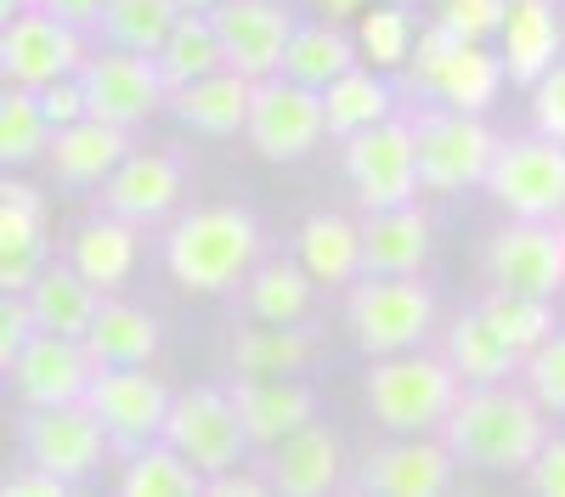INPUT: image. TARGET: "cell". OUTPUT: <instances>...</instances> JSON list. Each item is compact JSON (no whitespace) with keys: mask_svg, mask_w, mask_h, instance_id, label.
Instances as JSON below:
<instances>
[{"mask_svg":"<svg viewBox=\"0 0 565 497\" xmlns=\"http://www.w3.org/2000/svg\"><path fill=\"white\" fill-rule=\"evenodd\" d=\"M441 441L476 475H526L537 446L548 441L543 401L532 390H514L509 379L503 385H463L452 419L441 424Z\"/></svg>","mask_w":565,"mask_h":497,"instance_id":"6da1fadb","label":"cell"},{"mask_svg":"<svg viewBox=\"0 0 565 497\" xmlns=\"http://www.w3.org/2000/svg\"><path fill=\"white\" fill-rule=\"evenodd\" d=\"M260 220L238 204H210V209H186L170 220L164 233V266L175 289L186 294H226L238 289L249 271L260 266Z\"/></svg>","mask_w":565,"mask_h":497,"instance_id":"7a4b0ae2","label":"cell"},{"mask_svg":"<svg viewBox=\"0 0 565 497\" xmlns=\"http://www.w3.org/2000/svg\"><path fill=\"white\" fill-rule=\"evenodd\" d=\"M362 396H367V413L380 430L391 435H436L452 407L463 396V374L441 356H424L418 345L413 350H396V356H380L362 379Z\"/></svg>","mask_w":565,"mask_h":497,"instance_id":"3957f363","label":"cell"},{"mask_svg":"<svg viewBox=\"0 0 565 497\" xmlns=\"http://www.w3.org/2000/svg\"><path fill=\"white\" fill-rule=\"evenodd\" d=\"M413 136H418V181L436 198L487 187V170H492L498 142H503L481 114L441 108V102L413 114Z\"/></svg>","mask_w":565,"mask_h":497,"instance_id":"277c9868","label":"cell"},{"mask_svg":"<svg viewBox=\"0 0 565 497\" xmlns=\"http://www.w3.org/2000/svg\"><path fill=\"white\" fill-rule=\"evenodd\" d=\"M436 323V294L418 278H362L345 289V328L362 356H396L424 345Z\"/></svg>","mask_w":565,"mask_h":497,"instance_id":"5b68a950","label":"cell"},{"mask_svg":"<svg viewBox=\"0 0 565 497\" xmlns=\"http://www.w3.org/2000/svg\"><path fill=\"white\" fill-rule=\"evenodd\" d=\"M345 175H351V193L362 209H396L413 204L424 193L418 181V136L413 119H380L356 136H345Z\"/></svg>","mask_w":565,"mask_h":497,"instance_id":"8992f818","label":"cell"},{"mask_svg":"<svg viewBox=\"0 0 565 497\" xmlns=\"http://www.w3.org/2000/svg\"><path fill=\"white\" fill-rule=\"evenodd\" d=\"M487 193L498 209L521 220H565V142L554 136H509L487 170Z\"/></svg>","mask_w":565,"mask_h":497,"instance_id":"52a82bcc","label":"cell"},{"mask_svg":"<svg viewBox=\"0 0 565 497\" xmlns=\"http://www.w3.org/2000/svg\"><path fill=\"white\" fill-rule=\"evenodd\" d=\"M18 441H23V464L52 469L68 486L90 480V475L103 469V458H114V441H108L103 419L90 413V401L29 407L23 424H18Z\"/></svg>","mask_w":565,"mask_h":497,"instance_id":"ba28073f","label":"cell"},{"mask_svg":"<svg viewBox=\"0 0 565 497\" xmlns=\"http://www.w3.org/2000/svg\"><path fill=\"white\" fill-rule=\"evenodd\" d=\"M249 148L271 164H295L306 159L322 136H328V108H322V90L289 79V74H266L255 79V102H249Z\"/></svg>","mask_w":565,"mask_h":497,"instance_id":"9c48e42d","label":"cell"},{"mask_svg":"<svg viewBox=\"0 0 565 497\" xmlns=\"http://www.w3.org/2000/svg\"><path fill=\"white\" fill-rule=\"evenodd\" d=\"M164 441L181 446L210 480L238 469V458L255 446L249 430H244V413L232 390H215V385H193L170 401V424H164Z\"/></svg>","mask_w":565,"mask_h":497,"instance_id":"30bf717a","label":"cell"},{"mask_svg":"<svg viewBox=\"0 0 565 497\" xmlns=\"http://www.w3.org/2000/svg\"><path fill=\"white\" fill-rule=\"evenodd\" d=\"M90 413L103 419L108 441H114V458L125 464L130 452H141L148 441H164L170 424V390L148 374V368H97L90 379Z\"/></svg>","mask_w":565,"mask_h":497,"instance_id":"8fae6325","label":"cell"},{"mask_svg":"<svg viewBox=\"0 0 565 497\" xmlns=\"http://www.w3.org/2000/svg\"><path fill=\"white\" fill-rule=\"evenodd\" d=\"M85 29L63 23L57 12H7V29H0V74L7 85H52L63 74H79L85 68Z\"/></svg>","mask_w":565,"mask_h":497,"instance_id":"7c38bea8","label":"cell"},{"mask_svg":"<svg viewBox=\"0 0 565 497\" xmlns=\"http://www.w3.org/2000/svg\"><path fill=\"white\" fill-rule=\"evenodd\" d=\"M487 278L492 289L514 294H543L554 300L565 289V220H521L487 238Z\"/></svg>","mask_w":565,"mask_h":497,"instance_id":"4fadbf2b","label":"cell"},{"mask_svg":"<svg viewBox=\"0 0 565 497\" xmlns=\"http://www.w3.org/2000/svg\"><path fill=\"white\" fill-rule=\"evenodd\" d=\"M79 79H85V90H90V114L114 119V125H130V130H136L141 119H153V114L170 102V85H164L159 57L125 52V45H103L97 57H85Z\"/></svg>","mask_w":565,"mask_h":497,"instance_id":"5bb4252c","label":"cell"},{"mask_svg":"<svg viewBox=\"0 0 565 497\" xmlns=\"http://www.w3.org/2000/svg\"><path fill=\"white\" fill-rule=\"evenodd\" d=\"M458 475V452L430 435H396L391 446H373L356 464L351 486L373 497H441Z\"/></svg>","mask_w":565,"mask_h":497,"instance_id":"9a60e30c","label":"cell"},{"mask_svg":"<svg viewBox=\"0 0 565 497\" xmlns=\"http://www.w3.org/2000/svg\"><path fill=\"white\" fill-rule=\"evenodd\" d=\"M12 390L23 407H63V401H85L90 379H97V356H90L85 339L74 334H34L23 345V356L7 368Z\"/></svg>","mask_w":565,"mask_h":497,"instance_id":"2e32d148","label":"cell"},{"mask_svg":"<svg viewBox=\"0 0 565 497\" xmlns=\"http://www.w3.org/2000/svg\"><path fill=\"white\" fill-rule=\"evenodd\" d=\"M210 18H215V34H221L226 68H238L249 79L282 74L289 40L300 29L289 7H277V0H221Z\"/></svg>","mask_w":565,"mask_h":497,"instance_id":"e0dca14e","label":"cell"},{"mask_svg":"<svg viewBox=\"0 0 565 497\" xmlns=\"http://www.w3.org/2000/svg\"><path fill=\"white\" fill-rule=\"evenodd\" d=\"M260 469H266L271 491H282V497H322V491H334L345 480V446H340V435L328 424L311 419L306 430L266 446Z\"/></svg>","mask_w":565,"mask_h":497,"instance_id":"ac0fdd59","label":"cell"},{"mask_svg":"<svg viewBox=\"0 0 565 497\" xmlns=\"http://www.w3.org/2000/svg\"><path fill=\"white\" fill-rule=\"evenodd\" d=\"M52 266V238H45V204L29 181L0 187V289L23 294L40 271Z\"/></svg>","mask_w":565,"mask_h":497,"instance_id":"d6986e66","label":"cell"},{"mask_svg":"<svg viewBox=\"0 0 565 497\" xmlns=\"http://www.w3.org/2000/svg\"><path fill=\"white\" fill-rule=\"evenodd\" d=\"M430 260V215L418 204L367 209L362 220V271L367 278H418Z\"/></svg>","mask_w":565,"mask_h":497,"instance_id":"ffe728a7","label":"cell"},{"mask_svg":"<svg viewBox=\"0 0 565 497\" xmlns=\"http://www.w3.org/2000/svg\"><path fill=\"white\" fill-rule=\"evenodd\" d=\"M130 125H114V119H97L85 114L79 125H63L52 136V170L68 181V187H103V181L130 159Z\"/></svg>","mask_w":565,"mask_h":497,"instance_id":"44dd1931","label":"cell"},{"mask_svg":"<svg viewBox=\"0 0 565 497\" xmlns=\"http://www.w3.org/2000/svg\"><path fill=\"white\" fill-rule=\"evenodd\" d=\"M226 390H232V401H238L255 452L277 446L282 435H295V430H306V424L317 419V396H311L295 374H289V379H244V374H238Z\"/></svg>","mask_w":565,"mask_h":497,"instance_id":"7402d4cb","label":"cell"},{"mask_svg":"<svg viewBox=\"0 0 565 497\" xmlns=\"http://www.w3.org/2000/svg\"><path fill=\"white\" fill-rule=\"evenodd\" d=\"M181 204V164L170 153H130L108 181H103V209L125 215L136 226L164 220Z\"/></svg>","mask_w":565,"mask_h":497,"instance_id":"603a6c76","label":"cell"},{"mask_svg":"<svg viewBox=\"0 0 565 497\" xmlns=\"http://www.w3.org/2000/svg\"><path fill=\"white\" fill-rule=\"evenodd\" d=\"M503 74H509L503 68V52H492L487 40H458L418 85L430 90V102H441V108L487 114L492 97H498V85H503Z\"/></svg>","mask_w":565,"mask_h":497,"instance_id":"cb8c5ba5","label":"cell"},{"mask_svg":"<svg viewBox=\"0 0 565 497\" xmlns=\"http://www.w3.org/2000/svg\"><path fill=\"white\" fill-rule=\"evenodd\" d=\"M559 45H565V29H559L554 0H509L498 52L514 85H537L559 63Z\"/></svg>","mask_w":565,"mask_h":497,"instance_id":"d4e9b609","label":"cell"},{"mask_svg":"<svg viewBox=\"0 0 565 497\" xmlns=\"http://www.w3.org/2000/svg\"><path fill=\"white\" fill-rule=\"evenodd\" d=\"M249 102H255V79L238 68H221L210 79L170 90V114L181 125H193L199 136H238L249 125Z\"/></svg>","mask_w":565,"mask_h":497,"instance_id":"484cf974","label":"cell"},{"mask_svg":"<svg viewBox=\"0 0 565 497\" xmlns=\"http://www.w3.org/2000/svg\"><path fill=\"white\" fill-rule=\"evenodd\" d=\"M23 294H29V305H34V316H40L45 334H74V339H85V328L97 323V311H103V300H108L74 260L45 266Z\"/></svg>","mask_w":565,"mask_h":497,"instance_id":"4316f807","label":"cell"},{"mask_svg":"<svg viewBox=\"0 0 565 497\" xmlns=\"http://www.w3.org/2000/svg\"><path fill=\"white\" fill-rule=\"evenodd\" d=\"M300 266L322 289H351L362 278V220L351 215H311L295 238Z\"/></svg>","mask_w":565,"mask_h":497,"instance_id":"83f0119b","label":"cell"},{"mask_svg":"<svg viewBox=\"0 0 565 497\" xmlns=\"http://www.w3.org/2000/svg\"><path fill=\"white\" fill-rule=\"evenodd\" d=\"M68 260H74L103 294H114V289L130 278V266H136V220L108 215V209L90 215V220H79L74 238H68Z\"/></svg>","mask_w":565,"mask_h":497,"instance_id":"f1b7e54d","label":"cell"},{"mask_svg":"<svg viewBox=\"0 0 565 497\" xmlns=\"http://www.w3.org/2000/svg\"><path fill=\"white\" fill-rule=\"evenodd\" d=\"M447 361L463 374V385H503L526 356L514 350V345L492 328V316L476 305V311L452 316V328H447Z\"/></svg>","mask_w":565,"mask_h":497,"instance_id":"f546056e","label":"cell"},{"mask_svg":"<svg viewBox=\"0 0 565 497\" xmlns=\"http://www.w3.org/2000/svg\"><path fill=\"white\" fill-rule=\"evenodd\" d=\"M85 345L97 356V368H148L159 356V323L130 300H103L97 323L85 328Z\"/></svg>","mask_w":565,"mask_h":497,"instance_id":"4dcf8cb0","label":"cell"},{"mask_svg":"<svg viewBox=\"0 0 565 497\" xmlns=\"http://www.w3.org/2000/svg\"><path fill=\"white\" fill-rule=\"evenodd\" d=\"M311 289L317 278L295 260H260L244 278V311L249 323H306L311 316Z\"/></svg>","mask_w":565,"mask_h":497,"instance_id":"1f68e13d","label":"cell"},{"mask_svg":"<svg viewBox=\"0 0 565 497\" xmlns=\"http://www.w3.org/2000/svg\"><path fill=\"white\" fill-rule=\"evenodd\" d=\"M311 361L306 323H255L232 339V374L244 379H289Z\"/></svg>","mask_w":565,"mask_h":497,"instance_id":"d6a6232c","label":"cell"},{"mask_svg":"<svg viewBox=\"0 0 565 497\" xmlns=\"http://www.w3.org/2000/svg\"><path fill=\"white\" fill-rule=\"evenodd\" d=\"M119 491L125 497H193V491H210V475L186 458L181 446L148 441L141 452H130V458H125Z\"/></svg>","mask_w":565,"mask_h":497,"instance_id":"836d02e7","label":"cell"},{"mask_svg":"<svg viewBox=\"0 0 565 497\" xmlns=\"http://www.w3.org/2000/svg\"><path fill=\"white\" fill-rule=\"evenodd\" d=\"M356 63H362V45L351 34H340L334 23H300L295 40H289V57H282V74L311 85V90H328Z\"/></svg>","mask_w":565,"mask_h":497,"instance_id":"e575fe53","label":"cell"},{"mask_svg":"<svg viewBox=\"0 0 565 497\" xmlns=\"http://www.w3.org/2000/svg\"><path fill=\"white\" fill-rule=\"evenodd\" d=\"M322 108H328V136H356V130H367V125H380V119H391L396 114V97H391V85L373 74V63L362 68H351V74H340L334 85L322 90Z\"/></svg>","mask_w":565,"mask_h":497,"instance_id":"d590c367","label":"cell"},{"mask_svg":"<svg viewBox=\"0 0 565 497\" xmlns=\"http://www.w3.org/2000/svg\"><path fill=\"white\" fill-rule=\"evenodd\" d=\"M159 68H164V85H170V90L221 74V68H226V52H221L215 18H210V12H181V23L170 29L164 52H159Z\"/></svg>","mask_w":565,"mask_h":497,"instance_id":"8d00e7d4","label":"cell"},{"mask_svg":"<svg viewBox=\"0 0 565 497\" xmlns=\"http://www.w3.org/2000/svg\"><path fill=\"white\" fill-rule=\"evenodd\" d=\"M175 23H181L175 0H108V12H103V23H97V40H103V45H125V52L159 57Z\"/></svg>","mask_w":565,"mask_h":497,"instance_id":"74e56055","label":"cell"},{"mask_svg":"<svg viewBox=\"0 0 565 497\" xmlns=\"http://www.w3.org/2000/svg\"><path fill=\"white\" fill-rule=\"evenodd\" d=\"M52 119L40 108V90L29 85H7V97H0V164H29L40 153H52Z\"/></svg>","mask_w":565,"mask_h":497,"instance_id":"f35d334b","label":"cell"},{"mask_svg":"<svg viewBox=\"0 0 565 497\" xmlns=\"http://www.w3.org/2000/svg\"><path fill=\"white\" fill-rule=\"evenodd\" d=\"M481 311L492 316V328L521 350V356H532L543 339H554V300H543V294H514V289H492L487 300H481Z\"/></svg>","mask_w":565,"mask_h":497,"instance_id":"ab89813d","label":"cell"},{"mask_svg":"<svg viewBox=\"0 0 565 497\" xmlns=\"http://www.w3.org/2000/svg\"><path fill=\"white\" fill-rule=\"evenodd\" d=\"M413 40H418V34H413V18H407L402 0L362 12V29H356L362 63H373V68H396V63H407V57H413Z\"/></svg>","mask_w":565,"mask_h":497,"instance_id":"60d3db41","label":"cell"},{"mask_svg":"<svg viewBox=\"0 0 565 497\" xmlns=\"http://www.w3.org/2000/svg\"><path fill=\"white\" fill-rule=\"evenodd\" d=\"M526 390L543 401V413H565V334L543 339L526 356Z\"/></svg>","mask_w":565,"mask_h":497,"instance_id":"b9f144b4","label":"cell"},{"mask_svg":"<svg viewBox=\"0 0 565 497\" xmlns=\"http://www.w3.org/2000/svg\"><path fill=\"white\" fill-rule=\"evenodd\" d=\"M509 0H441V23L463 40H498Z\"/></svg>","mask_w":565,"mask_h":497,"instance_id":"7bdbcfd3","label":"cell"},{"mask_svg":"<svg viewBox=\"0 0 565 497\" xmlns=\"http://www.w3.org/2000/svg\"><path fill=\"white\" fill-rule=\"evenodd\" d=\"M34 334H40V316H34L29 294H7V300H0V368H12Z\"/></svg>","mask_w":565,"mask_h":497,"instance_id":"ee69618b","label":"cell"},{"mask_svg":"<svg viewBox=\"0 0 565 497\" xmlns=\"http://www.w3.org/2000/svg\"><path fill=\"white\" fill-rule=\"evenodd\" d=\"M532 125L554 142H565V57L532 85Z\"/></svg>","mask_w":565,"mask_h":497,"instance_id":"f6af8a7d","label":"cell"},{"mask_svg":"<svg viewBox=\"0 0 565 497\" xmlns=\"http://www.w3.org/2000/svg\"><path fill=\"white\" fill-rule=\"evenodd\" d=\"M40 108H45V119H52V130L79 125V119L90 114V90H85L79 74H63V79H52V85H40Z\"/></svg>","mask_w":565,"mask_h":497,"instance_id":"bcb514c9","label":"cell"},{"mask_svg":"<svg viewBox=\"0 0 565 497\" xmlns=\"http://www.w3.org/2000/svg\"><path fill=\"white\" fill-rule=\"evenodd\" d=\"M526 486L537 497H565V435H548L537 446V458L526 464Z\"/></svg>","mask_w":565,"mask_h":497,"instance_id":"7dc6e473","label":"cell"},{"mask_svg":"<svg viewBox=\"0 0 565 497\" xmlns=\"http://www.w3.org/2000/svg\"><path fill=\"white\" fill-rule=\"evenodd\" d=\"M0 491H7V497H68L74 486L63 475H52V469H40V464H23L18 475H7Z\"/></svg>","mask_w":565,"mask_h":497,"instance_id":"c3c4849f","label":"cell"},{"mask_svg":"<svg viewBox=\"0 0 565 497\" xmlns=\"http://www.w3.org/2000/svg\"><path fill=\"white\" fill-rule=\"evenodd\" d=\"M266 491H271L266 469H226L210 480V497H266Z\"/></svg>","mask_w":565,"mask_h":497,"instance_id":"681fc988","label":"cell"},{"mask_svg":"<svg viewBox=\"0 0 565 497\" xmlns=\"http://www.w3.org/2000/svg\"><path fill=\"white\" fill-rule=\"evenodd\" d=\"M45 12H57L74 29H97L103 12H108V0H45Z\"/></svg>","mask_w":565,"mask_h":497,"instance_id":"f907efd6","label":"cell"},{"mask_svg":"<svg viewBox=\"0 0 565 497\" xmlns=\"http://www.w3.org/2000/svg\"><path fill=\"white\" fill-rule=\"evenodd\" d=\"M175 7H181V12H215L221 0H175Z\"/></svg>","mask_w":565,"mask_h":497,"instance_id":"816d5d0a","label":"cell"},{"mask_svg":"<svg viewBox=\"0 0 565 497\" xmlns=\"http://www.w3.org/2000/svg\"><path fill=\"white\" fill-rule=\"evenodd\" d=\"M322 7H328V12H356L362 0H322Z\"/></svg>","mask_w":565,"mask_h":497,"instance_id":"f5cc1de1","label":"cell"},{"mask_svg":"<svg viewBox=\"0 0 565 497\" xmlns=\"http://www.w3.org/2000/svg\"><path fill=\"white\" fill-rule=\"evenodd\" d=\"M34 7H45V0H7V12H34Z\"/></svg>","mask_w":565,"mask_h":497,"instance_id":"db71d44e","label":"cell"},{"mask_svg":"<svg viewBox=\"0 0 565 497\" xmlns=\"http://www.w3.org/2000/svg\"><path fill=\"white\" fill-rule=\"evenodd\" d=\"M402 7H407V0H402Z\"/></svg>","mask_w":565,"mask_h":497,"instance_id":"11a10c76","label":"cell"}]
</instances>
